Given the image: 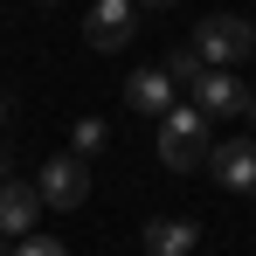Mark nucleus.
I'll return each mask as SVG.
<instances>
[{
	"label": "nucleus",
	"mask_w": 256,
	"mask_h": 256,
	"mask_svg": "<svg viewBox=\"0 0 256 256\" xmlns=\"http://www.w3.org/2000/svg\"><path fill=\"white\" fill-rule=\"evenodd\" d=\"M104 138H111V132H104V118H84V125H76V160H90Z\"/></svg>",
	"instance_id": "9b49d317"
},
{
	"label": "nucleus",
	"mask_w": 256,
	"mask_h": 256,
	"mask_svg": "<svg viewBox=\"0 0 256 256\" xmlns=\"http://www.w3.org/2000/svg\"><path fill=\"white\" fill-rule=\"evenodd\" d=\"M138 35V0H97L84 21V42L97 48V56H118V48Z\"/></svg>",
	"instance_id": "20e7f679"
},
{
	"label": "nucleus",
	"mask_w": 256,
	"mask_h": 256,
	"mask_svg": "<svg viewBox=\"0 0 256 256\" xmlns=\"http://www.w3.org/2000/svg\"><path fill=\"white\" fill-rule=\"evenodd\" d=\"M125 104L146 111V118H166V111H173V76H166V70H132V76H125Z\"/></svg>",
	"instance_id": "6e6552de"
},
{
	"label": "nucleus",
	"mask_w": 256,
	"mask_h": 256,
	"mask_svg": "<svg viewBox=\"0 0 256 256\" xmlns=\"http://www.w3.org/2000/svg\"><path fill=\"white\" fill-rule=\"evenodd\" d=\"M146 256H187L194 242H201V228L194 222H173V214H160V222H146Z\"/></svg>",
	"instance_id": "1a4fd4ad"
},
{
	"label": "nucleus",
	"mask_w": 256,
	"mask_h": 256,
	"mask_svg": "<svg viewBox=\"0 0 256 256\" xmlns=\"http://www.w3.org/2000/svg\"><path fill=\"white\" fill-rule=\"evenodd\" d=\"M160 70H166V76H173V90H187V84H194V76H201V70H208V62L194 56V42H180V48H173V56H166V62H160Z\"/></svg>",
	"instance_id": "9d476101"
},
{
	"label": "nucleus",
	"mask_w": 256,
	"mask_h": 256,
	"mask_svg": "<svg viewBox=\"0 0 256 256\" xmlns=\"http://www.w3.org/2000/svg\"><path fill=\"white\" fill-rule=\"evenodd\" d=\"M208 173L228 194H256V138H222L208 146Z\"/></svg>",
	"instance_id": "39448f33"
},
{
	"label": "nucleus",
	"mask_w": 256,
	"mask_h": 256,
	"mask_svg": "<svg viewBox=\"0 0 256 256\" xmlns=\"http://www.w3.org/2000/svg\"><path fill=\"white\" fill-rule=\"evenodd\" d=\"M42 7H70V0H42Z\"/></svg>",
	"instance_id": "f3484780"
},
{
	"label": "nucleus",
	"mask_w": 256,
	"mask_h": 256,
	"mask_svg": "<svg viewBox=\"0 0 256 256\" xmlns=\"http://www.w3.org/2000/svg\"><path fill=\"white\" fill-rule=\"evenodd\" d=\"M14 256H70V250L48 242V236H28V242H14Z\"/></svg>",
	"instance_id": "f8f14e48"
},
{
	"label": "nucleus",
	"mask_w": 256,
	"mask_h": 256,
	"mask_svg": "<svg viewBox=\"0 0 256 256\" xmlns=\"http://www.w3.org/2000/svg\"><path fill=\"white\" fill-rule=\"evenodd\" d=\"M42 222V194L35 180H0V242H28Z\"/></svg>",
	"instance_id": "423d86ee"
},
{
	"label": "nucleus",
	"mask_w": 256,
	"mask_h": 256,
	"mask_svg": "<svg viewBox=\"0 0 256 256\" xmlns=\"http://www.w3.org/2000/svg\"><path fill=\"white\" fill-rule=\"evenodd\" d=\"M242 118H250V125H256V90H250V97H242Z\"/></svg>",
	"instance_id": "4468645a"
},
{
	"label": "nucleus",
	"mask_w": 256,
	"mask_h": 256,
	"mask_svg": "<svg viewBox=\"0 0 256 256\" xmlns=\"http://www.w3.org/2000/svg\"><path fill=\"white\" fill-rule=\"evenodd\" d=\"M0 125H7V97H0Z\"/></svg>",
	"instance_id": "dca6fc26"
},
{
	"label": "nucleus",
	"mask_w": 256,
	"mask_h": 256,
	"mask_svg": "<svg viewBox=\"0 0 256 256\" xmlns=\"http://www.w3.org/2000/svg\"><path fill=\"white\" fill-rule=\"evenodd\" d=\"M35 194H42V208H84L90 201V160L56 152V160L35 173Z\"/></svg>",
	"instance_id": "7ed1b4c3"
},
{
	"label": "nucleus",
	"mask_w": 256,
	"mask_h": 256,
	"mask_svg": "<svg viewBox=\"0 0 256 256\" xmlns=\"http://www.w3.org/2000/svg\"><path fill=\"white\" fill-rule=\"evenodd\" d=\"M0 180H14V173H7V152H0Z\"/></svg>",
	"instance_id": "2eb2a0df"
},
{
	"label": "nucleus",
	"mask_w": 256,
	"mask_h": 256,
	"mask_svg": "<svg viewBox=\"0 0 256 256\" xmlns=\"http://www.w3.org/2000/svg\"><path fill=\"white\" fill-rule=\"evenodd\" d=\"M180 0H138V14H173Z\"/></svg>",
	"instance_id": "ddd939ff"
},
{
	"label": "nucleus",
	"mask_w": 256,
	"mask_h": 256,
	"mask_svg": "<svg viewBox=\"0 0 256 256\" xmlns=\"http://www.w3.org/2000/svg\"><path fill=\"white\" fill-rule=\"evenodd\" d=\"M160 160H166L173 173L208 166V118H201L194 104H173L166 118H160Z\"/></svg>",
	"instance_id": "f03ea898"
},
{
	"label": "nucleus",
	"mask_w": 256,
	"mask_h": 256,
	"mask_svg": "<svg viewBox=\"0 0 256 256\" xmlns=\"http://www.w3.org/2000/svg\"><path fill=\"white\" fill-rule=\"evenodd\" d=\"M187 90H194V111H201L208 125H214V118H236V111H242V97H250V90L236 84V70H201Z\"/></svg>",
	"instance_id": "0eeeda50"
},
{
	"label": "nucleus",
	"mask_w": 256,
	"mask_h": 256,
	"mask_svg": "<svg viewBox=\"0 0 256 256\" xmlns=\"http://www.w3.org/2000/svg\"><path fill=\"white\" fill-rule=\"evenodd\" d=\"M194 56H201L208 70L250 62L256 56V21H242V14H208V21H194Z\"/></svg>",
	"instance_id": "f257e3e1"
}]
</instances>
